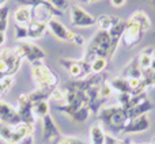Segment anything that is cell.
<instances>
[{
	"label": "cell",
	"instance_id": "cell-1",
	"mask_svg": "<svg viewBox=\"0 0 155 144\" xmlns=\"http://www.w3.org/2000/svg\"><path fill=\"white\" fill-rule=\"evenodd\" d=\"M114 54V51L112 48V41H110L109 31L98 30L97 34L90 40L84 51L83 60L87 63H91L95 57H105L110 61V59Z\"/></svg>",
	"mask_w": 155,
	"mask_h": 144
},
{
	"label": "cell",
	"instance_id": "cell-2",
	"mask_svg": "<svg viewBox=\"0 0 155 144\" xmlns=\"http://www.w3.org/2000/svg\"><path fill=\"white\" fill-rule=\"evenodd\" d=\"M98 117L99 121L106 126L107 131L113 132V133L123 132L127 123H128V116H127L125 109L120 105L101 109L98 113Z\"/></svg>",
	"mask_w": 155,
	"mask_h": 144
},
{
	"label": "cell",
	"instance_id": "cell-3",
	"mask_svg": "<svg viewBox=\"0 0 155 144\" xmlns=\"http://www.w3.org/2000/svg\"><path fill=\"white\" fill-rule=\"evenodd\" d=\"M30 70H31V77L34 80V84L38 90L53 91L59 86V76L48 65L44 64V61L33 63Z\"/></svg>",
	"mask_w": 155,
	"mask_h": 144
},
{
	"label": "cell",
	"instance_id": "cell-4",
	"mask_svg": "<svg viewBox=\"0 0 155 144\" xmlns=\"http://www.w3.org/2000/svg\"><path fill=\"white\" fill-rule=\"evenodd\" d=\"M23 61L15 48L4 49L0 52V75L3 76H14L21 68V64Z\"/></svg>",
	"mask_w": 155,
	"mask_h": 144
},
{
	"label": "cell",
	"instance_id": "cell-5",
	"mask_svg": "<svg viewBox=\"0 0 155 144\" xmlns=\"http://www.w3.org/2000/svg\"><path fill=\"white\" fill-rule=\"evenodd\" d=\"M48 29L51 30V33L54 35L56 38L61 41H65V42H72L75 45H83L84 44V40H83L82 35L74 33L72 30H70L68 27H65L61 22L56 21V19H51L48 22Z\"/></svg>",
	"mask_w": 155,
	"mask_h": 144
},
{
	"label": "cell",
	"instance_id": "cell-6",
	"mask_svg": "<svg viewBox=\"0 0 155 144\" xmlns=\"http://www.w3.org/2000/svg\"><path fill=\"white\" fill-rule=\"evenodd\" d=\"M61 67L68 72L71 77L76 80L84 79V77L91 75L90 63L84 61V60H74V59H60L59 60Z\"/></svg>",
	"mask_w": 155,
	"mask_h": 144
},
{
	"label": "cell",
	"instance_id": "cell-7",
	"mask_svg": "<svg viewBox=\"0 0 155 144\" xmlns=\"http://www.w3.org/2000/svg\"><path fill=\"white\" fill-rule=\"evenodd\" d=\"M144 34H146L144 30L135 21L128 18L125 21V27H124V33H123L121 41L124 42V45H125L127 48H134L135 45H137V44L143 40Z\"/></svg>",
	"mask_w": 155,
	"mask_h": 144
},
{
	"label": "cell",
	"instance_id": "cell-8",
	"mask_svg": "<svg viewBox=\"0 0 155 144\" xmlns=\"http://www.w3.org/2000/svg\"><path fill=\"white\" fill-rule=\"evenodd\" d=\"M15 51L22 59H26L30 64L37 61H44L45 59V52L40 48L38 45L33 42H27V41H22L15 46Z\"/></svg>",
	"mask_w": 155,
	"mask_h": 144
},
{
	"label": "cell",
	"instance_id": "cell-9",
	"mask_svg": "<svg viewBox=\"0 0 155 144\" xmlns=\"http://www.w3.org/2000/svg\"><path fill=\"white\" fill-rule=\"evenodd\" d=\"M71 23L75 27H91L95 26L97 21L84 8L79 5H72L71 7Z\"/></svg>",
	"mask_w": 155,
	"mask_h": 144
},
{
	"label": "cell",
	"instance_id": "cell-10",
	"mask_svg": "<svg viewBox=\"0 0 155 144\" xmlns=\"http://www.w3.org/2000/svg\"><path fill=\"white\" fill-rule=\"evenodd\" d=\"M61 135L59 132V128L56 126L53 118L51 117V114L45 116L42 118V140L45 144H57Z\"/></svg>",
	"mask_w": 155,
	"mask_h": 144
},
{
	"label": "cell",
	"instance_id": "cell-11",
	"mask_svg": "<svg viewBox=\"0 0 155 144\" xmlns=\"http://www.w3.org/2000/svg\"><path fill=\"white\" fill-rule=\"evenodd\" d=\"M18 116L19 121L25 124H35V117L33 114V103L27 94H22L18 98Z\"/></svg>",
	"mask_w": 155,
	"mask_h": 144
},
{
	"label": "cell",
	"instance_id": "cell-12",
	"mask_svg": "<svg viewBox=\"0 0 155 144\" xmlns=\"http://www.w3.org/2000/svg\"><path fill=\"white\" fill-rule=\"evenodd\" d=\"M19 116L16 107H14L10 102L0 99V124L14 126L19 124Z\"/></svg>",
	"mask_w": 155,
	"mask_h": 144
},
{
	"label": "cell",
	"instance_id": "cell-13",
	"mask_svg": "<svg viewBox=\"0 0 155 144\" xmlns=\"http://www.w3.org/2000/svg\"><path fill=\"white\" fill-rule=\"evenodd\" d=\"M148 128H150V120L144 114V116H139L136 118L129 120L123 132H125V133H139V132L147 131Z\"/></svg>",
	"mask_w": 155,
	"mask_h": 144
},
{
	"label": "cell",
	"instance_id": "cell-14",
	"mask_svg": "<svg viewBox=\"0 0 155 144\" xmlns=\"http://www.w3.org/2000/svg\"><path fill=\"white\" fill-rule=\"evenodd\" d=\"M46 30H48V23H46V22L31 21L29 25H27L29 38H31V40H38V38L44 37Z\"/></svg>",
	"mask_w": 155,
	"mask_h": 144
},
{
	"label": "cell",
	"instance_id": "cell-15",
	"mask_svg": "<svg viewBox=\"0 0 155 144\" xmlns=\"http://www.w3.org/2000/svg\"><path fill=\"white\" fill-rule=\"evenodd\" d=\"M14 19H15V22L18 25L27 26L31 22V7H29V5H19L15 10V12H14Z\"/></svg>",
	"mask_w": 155,
	"mask_h": 144
},
{
	"label": "cell",
	"instance_id": "cell-16",
	"mask_svg": "<svg viewBox=\"0 0 155 144\" xmlns=\"http://www.w3.org/2000/svg\"><path fill=\"white\" fill-rule=\"evenodd\" d=\"M18 2L21 5H29V7H34L37 4H41V3H51L53 7H56L57 10L63 11L68 7V0H15Z\"/></svg>",
	"mask_w": 155,
	"mask_h": 144
},
{
	"label": "cell",
	"instance_id": "cell-17",
	"mask_svg": "<svg viewBox=\"0 0 155 144\" xmlns=\"http://www.w3.org/2000/svg\"><path fill=\"white\" fill-rule=\"evenodd\" d=\"M95 21H97L95 25L98 26L99 30L109 31L113 26H116V25L121 21V19L118 18V16H116V15H105V14H104V15H99Z\"/></svg>",
	"mask_w": 155,
	"mask_h": 144
},
{
	"label": "cell",
	"instance_id": "cell-18",
	"mask_svg": "<svg viewBox=\"0 0 155 144\" xmlns=\"http://www.w3.org/2000/svg\"><path fill=\"white\" fill-rule=\"evenodd\" d=\"M151 109H153V103H151L148 99H146L144 102H142V103L137 105V106L132 107V109H129V110H125V112H127V116H128V121L132 120V118L139 117V116L147 114V113L150 112Z\"/></svg>",
	"mask_w": 155,
	"mask_h": 144
},
{
	"label": "cell",
	"instance_id": "cell-19",
	"mask_svg": "<svg viewBox=\"0 0 155 144\" xmlns=\"http://www.w3.org/2000/svg\"><path fill=\"white\" fill-rule=\"evenodd\" d=\"M124 27H125V21H120L116 26H113L112 29L109 30L110 41H112V48H113V51L114 52H116V49H117V46H118V42H120L121 38H123Z\"/></svg>",
	"mask_w": 155,
	"mask_h": 144
},
{
	"label": "cell",
	"instance_id": "cell-20",
	"mask_svg": "<svg viewBox=\"0 0 155 144\" xmlns=\"http://www.w3.org/2000/svg\"><path fill=\"white\" fill-rule=\"evenodd\" d=\"M153 57H154V48L153 46L144 48L142 52H140L139 57H137V64H139V67L142 68L143 71L150 70V64H151Z\"/></svg>",
	"mask_w": 155,
	"mask_h": 144
},
{
	"label": "cell",
	"instance_id": "cell-21",
	"mask_svg": "<svg viewBox=\"0 0 155 144\" xmlns=\"http://www.w3.org/2000/svg\"><path fill=\"white\" fill-rule=\"evenodd\" d=\"M129 18L132 19V21H135L137 25H139L140 27H142L143 30H144L146 33L150 30V27H151V19H150V16L147 15V12H144V11H142V10H137V11H135L134 14H132Z\"/></svg>",
	"mask_w": 155,
	"mask_h": 144
},
{
	"label": "cell",
	"instance_id": "cell-22",
	"mask_svg": "<svg viewBox=\"0 0 155 144\" xmlns=\"http://www.w3.org/2000/svg\"><path fill=\"white\" fill-rule=\"evenodd\" d=\"M110 86H112L113 91H117L118 94L125 93V94H131V87L128 84V79L124 76H118L116 79L110 80Z\"/></svg>",
	"mask_w": 155,
	"mask_h": 144
},
{
	"label": "cell",
	"instance_id": "cell-23",
	"mask_svg": "<svg viewBox=\"0 0 155 144\" xmlns=\"http://www.w3.org/2000/svg\"><path fill=\"white\" fill-rule=\"evenodd\" d=\"M105 133L104 128L99 124H95L90 128V142L91 144H105Z\"/></svg>",
	"mask_w": 155,
	"mask_h": 144
},
{
	"label": "cell",
	"instance_id": "cell-24",
	"mask_svg": "<svg viewBox=\"0 0 155 144\" xmlns=\"http://www.w3.org/2000/svg\"><path fill=\"white\" fill-rule=\"evenodd\" d=\"M33 114H34L35 118H40V120H42L45 116H48L49 114V99L40 101L33 105Z\"/></svg>",
	"mask_w": 155,
	"mask_h": 144
},
{
	"label": "cell",
	"instance_id": "cell-25",
	"mask_svg": "<svg viewBox=\"0 0 155 144\" xmlns=\"http://www.w3.org/2000/svg\"><path fill=\"white\" fill-rule=\"evenodd\" d=\"M143 71L142 68L139 67V64H137V59L132 60V63L128 65V67L125 68V71H124V77H139V79H142L143 77Z\"/></svg>",
	"mask_w": 155,
	"mask_h": 144
},
{
	"label": "cell",
	"instance_id": "cell-26",
	"mask_svg": "<svg viewBox=\"0 0 155 144\" xmlns=\"http://www.w3.org/2000/svg\"><path fill=\"white\" fill-rule=\"evenodd\" d=\"M107 64H109V60L105 59V57H95L93 61L90 63V68H91V74L93 75H99L106 70Z\"/></svg>",
	"mask_w": 155,
	"mask_h": 144
},
{
	"label": "cell",
	"instance_id": "cell-27",
	"mask_svg": "<svg viewBox=\"0 0 155 144\" xmlns=\"http://www.w3.org/2000/svg\"><path fill=\"white\" fill-rule=\"evenodd\" d=\"M90 114H91L90 109H88V106H86V107H82V109L76 110L70 117L72 118L75 123H86V121L88 120V117H90Z\"/></svg>",
	"mask_w": 155,
	"mask_h": 144
},
{
	"label": "cell",
	"instance_id": "cell-28",
	"mask_svg": "<svg viewBox=\"0 0 155 144\" xmlns=\"http://www.w3.org/2000/svg\"><path fill=\"white\" fill-rule=\"evenodd\" d=\"M51 98L53 99V101L59 102V105H63L65 102V90H64V88L56 87L51 93Z\"/></svg>",
	"mask_w": 155,
	"mask_h": 144
},
{
	"label": "cell",
	"instance_id": "cell-29",
	"mask_svg": "<svg viewBox=\"0 0 155 144\" xmlns=\"http://www.w3.org/2000/svg\"><path fill=\"white\" fill-rule=\"evenodd\" d=\"M15 37L16 40L22 41V40H27L29 38V31H27V26L23 25H18L15 23Z\"/></svg>",
	"mask_w": 155,
	"mask_h": 144
},
{
	"label": "cell",
	"instance_id": "cell-30",
	"mask_svg": "<svg viewBox=\"0 0 155 144\" xmlns=\"http://www.w3.org/2000/svg\"><path fill=\"white\" fill-rule=\"evenodd\" d=\"M8 8L4 7L2 10L0 14V31H5L7 30V25H8Z\"/></svg>",
	"mask_w": 155,
	"mask_h": 144
},
{
	"label": "cell",
	"instance_id": "cell-31",
	"mask_svg": "<svg viewBox=\"0 0 155 144\" xmlns=\"http://www.w3.org/2000/svg\"><path fill=\"white\" fill-rule=\"evenodd\" d=\"M129 98H131V94H125V93L118 94V95H117V102H118V105L124 107L127 103H128Z\"/></svg>",
	"mask_w": 155,
	"mask_h": 144
},
{
	"label": "cell",
	"instance_id": "cell-32",
	"mask_svg": "<svg viewBox=\"0 0 155 144\" xmlns=\"http://www.w3.org/2000/svg\"><path fill=\"white\" fill-rule=\"evenodd\" d=\"M110 3H112V5L113 7H116V8H120V7H123L124 4L127 3V0H110Z\"/></svg>",
	"mask_w": 155,
	"mask_h": 144
},
{
	"label": "cell",
	"instance_id": "cell-33",
	"mask_svg": "<svg viewBox=\"0 0 155 144\" xmlns=\"http://www.w3.org/2000/svg\"><path fill=\"white\" fill-rule=\"evenodd\" d=\"M5 40H7V38H5V31H0V46L4 45Z\"/></svg>",
	"mask_w": 155,
	"mask_h": 144
},
{
	"label": "cell",
	"instance_id": "cell-34",
	"mask_svg": "<svg viewBox=\"0 0 155 144\" xmlns=\"http://www.w3.org/2000/svg\"><path fill=\"white\" fill-rule=\"evenodd\" d=\"M71 137H61V139L57 142V144H70Z\"/></svg>",
	"mask_w": 155,
	"mask_h": 144
},
{
	"label": "cell",
	"instance_id": "cell-35",
	"mask_svg": "<svg viewBox=\"0 0 155 144\" xmlns=\"http://www.w3.org/2000/svg\"><path fill=\"white\" fill-rule=\"evenodd\" d=\"M70 144H86L83 140H80V139H76V137H71V142Z\"/></svg>",
	"mask_w": 155,
	"mask_h": 144
},
{
	"label": "cell",
	"instance_id": "cell-36",
	"mask_svg": "<svg viewBox=\"0 0 155 144\" xmlns=\"http://www.w3.org/2000/svg\"><path fill=\"white\" fill-rule=\"evenodd\" d=\"M150 70L155 72V56L153 57V60H151V64H150Z\"/></svg>",
	"mask_w": 155,
	"mask_h": 144
},
{
	"label": "cell",
	"instance_id": "cell-37",
	"mask_svg": "<svg viewBox=\"0 0 155 144\" xmlns=\"http://www.w3.org/2000/svg\"><path fill=\"white\" fill-rule=\"evenodd\" d=\"M114 144H128V142H127V140H121V139H116Z\"/></svg>",
	"mask_w": 155,
	"mask_h": 144
},
{
	"label": "cell",
	"instance_id": "cell-38",
	"mask_svg": "<svg viewBox=\"0 0 155 144\" xmlns=\"http://www.w3.org/2000/svg\"><path fill=\"white\" fill-rule=\"evenodd\" d=\"M4 3H7V0H0V8L4 5Z\"/></svg>",
	"mask_w": 155,
	"mask_h": 144
},
{
	"label": "cell",
	"instance_id": "cell-39",
	"mask_svg": "<svg viewBox=\"0 0 155 144\" xmlns=\"http://www.w3.org/2000/svg\"><path fill=\"white\" fill-rule=\"evenodd\" d=\"M151 3H153V5H154V8H155V0H151Z\"/></svg>",
	"mask_w": 155,
	"mask_h": 144
},
{
	"label": "cell",
	"instance_id": "cell-40",
	"mask_svg": "<svg viewBox=\"0 0 155 144\" xmlns=\"http://www.w3.org/2000/svg\"><path fill=\"white\" fill-rule=\"evenodd\" d=\"M128 144H135V143H131V142H129V140H128Z\"/></svg>",
	"mask_w": 155,
	"mask_h": 144
},
{
	"label": "cell",
	"instance_id": "cell-41",
	"mask_svg": "<svg viewBox=\"0 0 155 144\" xmlns=\"http://www.w3.org/2000/svg\"><path fill=\"white\" fill-rule=\"evenodd\" d=\"M80 2H88V0H80Z\"/></svg>",
	"mask_w": 155,
	"mask_h": 144
},
{
	"label": "cell",
	"instance_id": "cell-42",
	"mask_svg": "<svg viewBox=\"0 0 155 144\" xmlns=\"http://www.w3.org/2000/svg\"><path fill=\"white\" fill-rule=\"evenodd\" d=\"M88 2H97V0H88Z\"/></svg>",
	"mask_w": 155,
	"mask_h": 144
},
{
	"label": "cell",
	"instance_id": "cell-43",
	"mask_svg": "<svg viewBox=\"0 0 155 144\" xmlns=\"http://www.w3.org/2000/svg\"><path fill=\"white\" fill-rule=\"evenodd\" d=\"M2 77H3V75H0V79H2Z\"/></svg>",
	"mask_w": 155,
	"mask_h": 144
},
{
	"label": "cell",
	"instance_id": "cell-44",
	"mask_svg": "<svg viewBox=\"0 0 155 144\" xmlns=\"http://www.w3.org/2000/svg\"><path fill=\"white\" fill-rule=\"evenodd\" d=\"M0 144H3V143H2V142H0Z\"/></svg>",
	"mask_w": 155,
	"mask_h": 144
}]
</instances>
